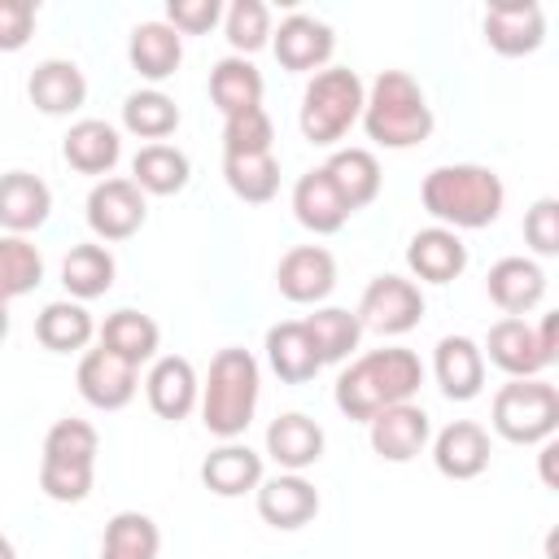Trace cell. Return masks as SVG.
Returning a JSON list of instances; mask_svg holds the SVG:
<instances>
[{
  "label": "cell",
  "mask_w": 559,
  "mask_h": 559,
  "mask_svg": "<svg viewBox=\"0 0 559 559\" xmlns=\"http://www.w3.org/2000/svg\"><path fill=\"white\" fill-rule=\"evenodd\" d=\"M424 384V362L415 349H402V345H384V349H371L362 358H354L341 376H336V411L345 419H358V424H371L380 411L397 406V402H411Z\"/></svg>",
  "instance_id": "1"
},
{
  "label": "cell",
  "mask_w": 559,
  "mask_h": 559,
  "mask_svg": "<svg viewBox=\"0 0 559 559\" xmlns=\"http://www.w3.org/2000/svg\"><path fill=\"white\" fill-rule=\"evenodd\" d=\"M419 201L424 210L437 218V227H489L498 214H502V201H507V188L502 179L489 170V166H437L424 175V188H419Z\"/></svg>",
  "instance_id": "2"
},
{
  "label": "cell",
  "mask_w": 559,
  "mask_h": 559,
  "mask_svg": "<svg viewBox=\"0 0 559 559\" xmlns=\"http://www.w3.org/2000/svg\"><path fill=\"white\" fill-rule=\"evenodd\" d=\"M258 393H262V371H258V358L240 345H227L214 354L210 362V376L201 384V424L223 437V441H236L253 411H258Z\"/></svg>",
  "instance_id": "3"
},
{
  "label": "cell",
  "mask_w": 559,
  "mask_h": 559,
  "mask_svg": "<svg viewBox=\"0 0 559 559\" xmlns=\"http://www.w3.org/2000/svg\"><path fill=\"white\" fill-rule=\"evenodd\" d=\"M362 127L380 148H415L432 135V105L406 70H380L362 100Z\"/></svg>",
  "instance_id": "4"
},
{
  "label": "cell",
  "mask_w": 559,
  "mask_h": 559,
  "mask_svg": "<svg viewBox=\"0 0 559 559\" xmlns=\"http://www.w3.org/2000/svg\"><path fill=\"white\" fill-rule=\"evenodd\" d=\"M96 450H100V437L87 419H57L44 437L39 489L52 502H83L92 493Z\"/></svg>",
  "instance_id": "5"
},
{
  "label": "cell",
  "mask_w": 559,
  "mask_h": 559,
  "mask_svg": "<svg viewBox=\"0 0 559 559\" xmlns=\"http://www.w3.org/2000/svg\"><path fill=\"white\" fill-rule=\"evenodd\" d=\"M362 100H367V87L362 79L349 70V66H328L319 70L306 92H301V135L310 144H323L332 148L336 140H345V131L362 118Z\"/></svg>",
  "instance_id": "6"
},
{
  "label": "cell",
  "mask_w": 559,
  "mask_h": 559,
  "mask_svg": "<svg viewBox=\"0 0 559 559\" xmlns=\"http://www.w3.org/2000/svg\"><path fill=\"white\" fill-rule=\"evenodd\" d=\"M559 428V389L542 376L533 380H507L493 393V432L511 445H537L550 441Z\"/></svg>",
  "instance_id": "7"
},
{
  "label": "cell",
  "mask_w": 559,
  "mask_h": 559,
  "mask_svg": "<svg viewBox=\"0 0 559 559\" xmlns=\"http://www.w3.org/2000/svg\"><path fill=\"white\" fill-rule=\"evenodd\" d=\"M358 323L380 332V336H402L411 332L419 319H424V293L415 280H402V275H376L367 288H362V301H358Z\"/></svg>",
  "instance_id": "8"
},
{
  "label": "cell",
  "mask_w": 559,
  "mask_h": 559,
  "mask_svg": "<svg viewBox=\"0 0 559 559\" xmlns=\"http://www.w3.org/2000/svg\"><path fill=\"white\" fill-rule=\"evenodd\" d=\"M144 218H148L144 192L131 179H100L87 192V227L100 240H127L144 227Z\"/></svg>",
  "instance_id": "9"
},
{
  "label": "cell",
  "mask_w": 559,
  "mask_h": 559,
  "mask_svg": "<svg viewBox=\"0 0 559 559\" xmlns=\"http://www.w3.org/2000/svg\"><path fill=\"white\" fill-rule=\"evenodd\" d=\"M140 389V367H131L127 358L109 354L105 345L87 349L79 362V393L87 406L96 411H122Z\"/></svg>",
  "instance_id": "10"
},
{
  "label": "cell",
  "mask_w": 559,
  "mask_h": 559,
  "mask_svg": "<svg viewBox=\"0 0 559 559\" xmlns=\"http://www.w3.org/2000/svg\"><path fill=\"white\" fill-rule=\"evenodd\" d=\"M485 349H489V362L498 371H507L511 380H533L555 362V354L542 345L537 328H528L524 319H498L489 328Z\"/></svg>",
  "instance_id": "11"
},
{
  "label": "cell",
  "mask_w": 559,
  "mask_h": 559,
  "mask_svg": "<svg viewBox=\"0 0 559 559\" xmlns=\"http://www.w3.org/2000/svg\"><path fill=\"white\" fill-rule=\"evenodd\" d=\"M271 48H275V61L293 74L301 70H323L332 48H336V35L328 22L310 17V13H288L280 22V31H271Z\"/></svg>",
  "instance_id": "12"
},
{
  "label": "cell",
  "mask_w": 559,
  "mask_h": 559,
  "mask_svg": "<svg viewBox=\"0 0 559 559\" xmlns=\"http://www.w3.org/2000/svg\"><path fill=\"white\" fill-rule=\"evenodd\" d=\"M275 284L288 301L297 306H314L336 288V258L323 245H297L280 258L275 266Z\"/></svg>",
  "instance_id": "13"
},
{
  "label": "cell",
  "mask_w": 559,
  "mask_h": 559,
  "mask_svg": "<svg viewBox=\"0 0 559 559\" xmlns=\"http://www.w3.org/2000/svg\"><path fill=\"white\" fill-rule=\"evenodd\" d=\"M485 39L493 52L502 57H524L537 52L546 39V13L537 0H511V4H493L485 13Z\"/></svg>",
  "instance_id": "14"
},
{
  "label": "cell",
  "mask_w": 559,
  "mask_h": 559,
  "mask_svg": "<svg viewBox=\"0 0 559 559\" xmlns=\"http://www.w3.org/2000/svg\"><path fill=\"white\" fill-rule=\"evenodd\" d=\"M367 428H371V450L380 459H389V463H411L428 445V437H432L428 411L415 406V402H397V406L380 411Z\"/></svg>",
  "instance_id": "15"
},
{
  "label": "cell",
  "mask_w": 559,
  "mask_h": 559,
  "mask_svg": "<svg viewBox=\"0 0 559 559\" xmlns=\"http://www.w3.org/2000/svg\"><path fill=\"white\" fill-rule=\"evenodd\" d=\"M485 293H489V301L507 319H520L524 310L542 306V297H546V271L533 258H502V262L489 266Z\"/></svg>",
  "instance_id": "16"
},
{
  "label": "cell",
  "mask_w": 559,
  "mask_h": 559,
  "mask_svg": "<svg viewBox=\"0 0 559 559\" xmlns=\"http://www.w3.org/2000/svg\"><path fill=\"white\" fill-rule=\"evenodd\" d=\"M432 376L450 402H472L485 389V349L472 336H441L432 354Z\"/></svg>",
  "instance_id": "17"
},
{
  "label": "cell",
  "mask_w": 559,
  "mask_h": 559,
  "mask_svg": "<svg viewBox=\"0 0 559 559\" xmlns=\"http://www.w3.org/2000/svg\"><path fill=\"white\" fill-rule=\"evenodd\" d=\"M144 393H148L153 415L179 424V419H188L192 406L201 402V380H197V371H192L188 358L166 354V358L153 362V371H148V380H144Z\"/></svg>",
  "instance_id": "18"
},
{
  "label": "cell",
  "mask_w": 559,
  "mask_h": 559,
  "mask_svg": "<svg viewBox=\"0 0 559 559\" xmlns=\"http://www.w3.org/2000/svg\"><path fill=\"white\" fill-rule=\"evenodd\" d=\"M258 515L271 528H301L319 515V489L301 472H280L258 485Z\"/></svg>",
  "instance_id": "19"
},
{
  "label": "cell",
  "mask_w": 559,
  "mask_h": 559,
  "mask_svg": "<svg viewBox=\"0 0 559 559\" xmlns=\"http://www.w3.org/2000/svg\"><path fill=\"white\" fill-rule=\"evenodd\" d=\"M406 266L415 280H428V284H450L463 275L467 266V245L459 240V231L450 227H424L411 236L406 245Z\"/></svg>",
  "instance_id": "20"
},
{
  "label": "cell",
  "mask_w": 559,
  "mask_h": 559,
  "mask_svg": "<svg viewBox=\"0 0 559 559\" xmlns=\"http://www.w3.org/2000/svg\"><path fill=\"white\" fill-rule=\"evenodd\" d=\"M489 432L480 428V424H472V419H454L450 428H441L437 432V441H432V463H437V472L441 476H450V480H472V476H480L485 467H489Z\"/></svg>",
  "instance_id": "21"
},
{
  "label": "cell",
  "mask_w": 559,
  "mask_h": 559,
  "mask_svg": "<svg viewBox=\"0 0 559 559\" xmlns=\"http://www.w3.org/2000/svg\"><path fill=\"white\" fill-rule=\"evenodd\" d=\"M31 105L48 118H61V114H74L83 100H87V79L74 61H61V57H48L31 70Z\"/></svg>",
  "instance_id": "22"
},
{
  "label": "cell",
  "mask_w": 559,
  "mask_h": 559,
  "mask_svg": "<svg viewBox=\"0 0 559 559\" xmlns=\"http://www.w3.org/2000/svg\"><path fill=\"white\" fill-rule=\"evenodd\" d=\"M293 214H297V223H301L306 231H314V236H332V231L345 227L349 205L341 201V192L332 188L328 170L319 166V170H306V175L293 183Z\"/></svg>",
  "instance_id": "23"
},
{
  "label": "cell",
  "mask_w": 559,
  "mask_h": 559,
  "mask_svg": "<svg viewBox=\"0 0 559 559\" xmlns=\"http://www.w3.org/2000/svg\"><path fill=\"white\" fill-rule=\"evenodd\" d=\"M266 454L284 467V472H306L323 459V428L301 415V411H288L280 419H271L266 428Z\"/></svg>",
  "instance_id": "24"
},
{
  "label": "cell",
  "mask_w": 559,
  "mask_h": 559,
  "mask_svg": "<svg viewBox=\"0 0 559 559\" xmlns=\"http://www.w3.org/2000/svg\"><path fill=\"white\" fill-rule=\"evenodd\" d=\"M52 210V192L39 175L31 170H9L0 175V227H9L13 236L35 231Z\"/></svg>",
  "instance_id": "25"
},
{
  "label": "cell",
  "mask_w": 559,
  "mask_h": 559,
  "mask_svg": "<svg viewBox=\"0 0 559 559\" xmlns=\"http://www.w3.org/2000/svg\"><path fill=\"white\" fill-rule=\"evenodd\" d=\"M127 57H131V70L148 83H162L179 70L183 61V35L166 22H140L131 31V44H127Z\"/></svg>",
  "instance_id": "26"
},
{
  "label": "cell",
  "mask_w": 559,
  "mask_h": 559,
  "mask_svg": "<svg viewBox=\"0 0 559 559\" xmlns=\"http://www.w3.org/2000/svg\"><path fill=\"white\" fill-rule=\"evenodd\" d=\"M266 362L284 384H306L323 371V358H319L306 323H275L266 332Z\"/></svg>",
  "instance_id": "27"
},
{
  "label": "cell",
  "mask_w": 559,
  "mask_h": 559,
  "mask_svg": "<svg viewBox=\"0 0 559 559\" xmlns=\"http://www.w3.org/2000/svg\"><path fill=\"white\" fill-rule=\"evenodd\" d=\"M61 153L79 175H109L122 157V140L105 118H83L66 131Z\"/></svg>",
  "instance_id": "28"
},
{
  "label": "cell",
  "mask_w": 559,
  "mask_h": 559,
  "mask_svg": "<svg viewBox=\"0 0 559 559\" xmlns=\"http://www.w3.org/2000/svg\"><path fill=\"white\" fill-rule=\"evenodd\" d=\"M201 480L218 498H240V493L262 485V454H253L249 445L227 441V445L210 450V459L201 463Z\"/></svg>",
  "instance_id": "29"
},
{
  "label": "cell",
  "mask_w": 559,
  "mask_h": 559,
  "mask_svg": "<svg viewBox=\"0 0 559 559\" xmlns=\"http://www.w3.org/2000/svg\"><path fill=\"white\" fill-rule=\"evenodd\" d=\"M323 170H328L332 188L341 192V201L349 205V214L362 210V205H371L380 197V162L367 148H336L323 162Z\"/></svg>",
  "instance_id": "30"
},
{
  "label": "cell",
  "mask_w": 559,
  "mask_h": 559,
  "mask_svg": "<svg viewBox=\"0 0 559 559\" xmlns=\"http://www.w3.org/2000/svg\"><path fill=\"white\" fill-rule=\"evenodd\" d=\"M210 100L223 109V118L262 105V70L245 57H223L210 70Z\"/></svg>",
  "instance_id": "31"
},
{
  "label": "cell",
  "mask_w": 559,
  "mask_h": 559,
  "mask_svg": "<svg viewBox=\"0 0 559 559\" xmlns=\"http://www.w3.org/2000/svg\"><path fill=\"white\" fill-rule=\"evenodd\" d=\"M188 175H192V166L175 144H144L131 157V183L153 197H175L188 183Z\"/></svg>",
  "instance_id": "32"
},
{
  "label": "cell",
  "mask_w": 559,
  "mask_h": 559,
  "mask_svg": "<svg viewBox=\"0 0 559 559\" xmlns=\"http://www.w3.org/2000/svg\"><path fill=\"white\" fill-rule=\"evenodd\" d=\"M61 284L74 301L105 297L114 288V253L105 245H74L61 262Z\"/></svg>",
  "instance_id": "33"
},
{
  "label": "cell",
  "mask_w": 559,
  "mask_h": 559,
  "mask_svg": "<svg viewBox=\"0 0 559 559\" xmlns=\"http://www.w3.org/2000/svg\"><path fill=\"white\" fill-rule=\"evenodd\" d=\"M35 336H39L44 349L70 354V349H83L96 336V323L83 310V301H48L35 319Z\"/></svg>",
  "instance_id": "34"
},
{
  "label": "cell",
  "mask_w": 559,
  "mask_h": 559,
  "mask_svg": "<svg viewBox=\"0 0 559 559\" xmlns=\"http://www.w3.org/2000/svg\"><path fill=\"white\" fill-rule=\"evenodd\" d=\"M157 341H162V328H157L148 314H140V310H114V314L105 319V328H100V345H105L109 354L127 358L131 367L148 362V358L157 354Z\"/></svg>",
  "instance_id": "35"
},
{
  "label": "cell",
  "mask_w": 559,
  "mask_h": 559,
  "mask_svg": "<svg viewBox=\"0 0 559 559\" xmlns=\"http://www.w3.org/2000/svg\"><path fill=\"white\" fill-rule=\"evenodd\" d=\"M223 179L240 201L262 205L280 192V162H275V153H227Z\"/></svg>",
  "instance_id": "36"
},
{
  "label": "cell",
  "mask_w": 559,
  "mask_h": 559,
  "mask_svg": "<svg viewBox=\"0 0 559 559\" xmlns=\"http://www.w3.org/2000/svg\"><path fill=\"white\" fill-rule=\"evenodd\" d=\"M157 550H162V533L144 511H118L105 524L100 559H157Z\"/></svg>",
  "instance_id": "37"
},
{
  "label": "cell",
  "mask_w": 559,
  "mask_h": 559,
  "mask_svg": "<svg viewBox=\"0 0 559 559\" xmlns=\"http://www.w3.org/2000/svg\"><path fill=\"white\" fill-rule=\"evenodd\" d=\"M122 127H127L131 135H140V140L162 144V140L179 127V105H175L166 92H157V87L131 92V96L122 100Z\"/></svg>",
  "instance_id": "38"
},
{
  "label": "cell",
  "mask_w": 559,
  "mask_h": 559,
  "mask_svg": "<svg viewBox=\"0 0 559 559\" xmlns=\"http://www.w3.org/2000/svg\"><path fill=\"white\" fill-rule=\"evenodd\" d=\"M301 323H306V332L314 336V349H319L323 367L349 358V354L358 349V341H362L358 314H349V310H341V306H323V310H314V314L301 319Z\"/></svg>",
  "instance_id": "39"
},
{
  "label": "cell",
  "mask_w": 559,
  "mask_h": 559,
  "mask_svg": "<svg viewBox=\"0 0 559 559\" xmlns=\"http://www.w3.org/2000/svg\"><path fill=\"white\" fill-rule=\"evenodd\" d=\"M44 280V258L26 236H0V301L26 297Z\"/></svg>",
  "instance_id": "40"
},
{
  "label": "cell",
  "mask_w": 559,
  "mask_h": 559,
  "mask_svg": "<svg viewBox=\"0 0 559 559\" xmlns=\"http://www.w3.org/2000/svg\"><path fill=\"white\" fill-rule=\"evenodd\" d=\"M271 144H275V122L262 105L223 118V157L227 153H271Z\"/></svg>",
  "instance_id": "41"
},
{
  "label": "cell",
  "mask_w": 559,
  "mask_h": 559,
  "mask_svg": "<svg viewBox=\"0 0 559 559\" xmlns=\"http://www.w3.org/2000/svg\"><path fill=\"white\" fill-rule=\"evenodd\" d=\"M271 39V9L262 0H236L227 9V44L236 48V57L258 52Z\"/></svg>",
  "instance_id": "42"
},
{
  "label": "cell",
  "mask_w": 559,
  "mask_h": 559,
  "mask_svg": "<svg viewBox=\"0 0 559 559\" xmlns=\"http://www.w3.org/2000/svg\"><path fill=\"white\" fill-rule=\"evenodd\" d=\"M524 240H528L533 253H542V258L559 253V201H555V197L533 201V210L524 214Z\"/></svg>",
  "instance_id": "43"
},
{
  "label": "cell",
  "mask_w": 559,
  "mask_h": 559,
  "mask_svg": "<svg viewBox=\"0 0 559 559\" xmlns=\"http://www.w3.org/2000/svg\"><path fill=\"white\" fill-rule=\"evenodd\" d=\"M218 17H223L218 0H170L166 4V26H175L179 35H205Z\"/></svg>",
  "instance_id": "44"
},
{
  "label": "cell",
  "mask_w": 559,
  "mask_h": 559,
  "mask_svg": "<svg viewBox=\"0 0 559 559\" xmlns=\"http://www.w3.org/2000/svg\"><path fill=\"white\" fill-rule=\"evenodd\" d=\"M35 31V4L31 0H0V52L26 48Z\"/></svg>",
  "instance_id": "45"
},
{
  "label": "cell",
  "mask_w": 559,
  "mask_h": 559,
  "mask_svg": "<svg viewBox=\"0 0 559 559\" xmlns=\"http://www.w3.org/2000/svg\"><path fill=\"white\" fill-rule=\"evenodd\" d=\"M555 454H559V441L550 437V441H542V480H546V489H559V476H555Z\"/></svg>",
  "instance_id": "46"
},
{
  "label": "cell",
  "mask_w": 559,
  "mask_h": 559,
  "mask_svg": "<svg viewBox=\"0 0 559 559\" xmlns=\"http://www.w3.org/2000/svg\"><path fill=\"white\" fill-rule=\"evenodd\" d=\"M555 332H559V314H542V323H537V336H542V345L559 358V341H555Z\"/></svg>",
  "instance_id": "47"
},
{
  "label": "cell",
  "mask_w": 559,
  "mask_h": 559,
  "mask_svg": "<svg viewBox=\"0 0 559 559\" xmlns=\"http://www.w3.org/2000/svg\"><path fill=\"white\" fill-rule=\"evenodd\" d=\"M4 336H9V306L0 301V341H4Z\"/></svg>",
  "instance_id": "48"
},
{
  "label": "cell",
  "mask_w": 559,
  "mask_h": 559,
  "mask_svg": "<svg viewBox=\"0 0 559 559\" xmlns=\"http://www.w3.org/2000/svg\"><path fill=\"white\" fill-rule=\"evenodd\" d=\"M0 559H17V555H13V542H9L4 533H0Z\"/></svg>",
  "instance_id": "49"
}]
</instances>
